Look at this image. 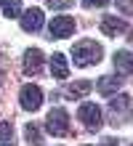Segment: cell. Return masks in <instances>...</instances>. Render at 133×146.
Masks as SVG:
<instances>
[{
	"mask_svg": "<svg viewBox=\"0 0 133 146\" xmlns=\"http://www.w3.org/2000/svg\"><path fill=\"white\" fill-rule=\"evenodd\" d=\"M114 66H117V74H133V53L117 50L114 53Z\"/></svg>",
	"mask_w": 133,
	"mask_h": 146,
	"instance_id": "8fae6325",
	"label": "cell"
},
{
	"mask_svg": "<svg viewBox=\"0 0 133 146\" xmlns=\"http://www.w3.org/2000/svg\"><path fill=\"white\" fill-rule=\"evenodd\" d=\"M24 72L27 74H40L43 72V50L40 48H29L24 53Z\"/></svg>",
	"mask_w": 133,
	"mask_h": 146,
	"instance_id": "8992f818",
	"label": "cell"
},
{
	"mask_svg": "<svg viewBox=\"0 0 133 146\" xmlns=\"http://www.w3.org/2000/svg\"><path fill=\"white\" fill-rule=\"evenodd\" d=\"M51 72H53V77H59V80H64V77L69 74V66H67L64 53H53L51 56Z\"/></svg>",
	"mask_w": 133,
	"mask_h": 146,
	"instance_id": "7c38bea8",
	"label": "cell"
},
{
	"mask_svg": "<svg viewBox=\"0 0 133 146\" xmlns=\"http://www.w3.org/2000/svg\"><path fill=\"white\" fill-rule=\"evenodd\" d=\"M101 146H117V138H106V141H104Z\"/></svg>",
	"mask_w": 133,
	"mask_h": 146,
	"instance_id": "d6986e66",
	"label": "cell"
},
{
	"mask_svg": "<svg viewBox=\"0 0 133 146\" xmlns=\"http://www.w3.org/2000/svg\"><path fill=\"white\" fill-rule=\"evenodd\" d=\"M101 32L109 35V37H117V35H122V32H128V24L122 19H117V16H106V19L101 21Z\"/></svg>",
	"mask_w": 133,
	"mask_h": 146,
	"instance_id": "30bf717a",
	"label": "cell"
},
{
	"mask_svg": "<svg viewBox=\"0 0 133 146\" xmlns=\"http://www.w3.org/2000/svg\"><path fill=\"white\" fill-rule=\"evenodd\" d=\"M0 146H13V141H0Z\"/></svg>",
	"mask_w": 133,
	"mask_h": 146,
	"instance_id": "ffe728a7",
	"label": "cell"
},
{
	"mask_svg": "<svg viewBox=\"0 0 133 146\" xmlns=\"http://www.w3.org/2000/svg\"><path fill=\"white\" fill-rule=\"evenodd\" d=\"M83 5H88V8L91 5H106V0H83Z\"/></svg>",
	"mask_w": 133,
	"mask_h": 146,
	"instance_id": "ac0fdd59",
	"label": "cell"
},
{
	"mask_svg": "<svg viewBox=\"0 0 133 146\" xmlns=\"http://www.w3.org/2000/svg\"><path fill=\"white\" fill-rule=\"evenodd\" d=\"M91 90V82L83 80V82H75V85H67V90H64V96L67 98H83L85 93Z\"/></svg>",
	"mask_w": 133,
	"mask_h": 146,
	"instance_id": "4fadbf2b",
	"label": "cell"
},
{
	"mask_svg": "<svg viewBox=\"0 0 133 146\" xmlns=\"http://www.w3.org/2000/svg\"><path fill=\"white\" fill-rule=\"evenodd\" d=\"M19 101H21V106L27 111H35V109H40V104H43V90L37 88V85H24L21 93H19Z\"/></svg>",
	"mask_w": 133,
	"mask_h": 146,
	"instance_id": "277c9868",
	"label": "cell"
},
{
	"mask_svg": "<svg viewBox=\"0 0 133 146\" xmlns=\"http://www.w3.org/2000/svg\"><path fill=\"white\" fill-rule=\"evenodd\" d=\"M128 40H130V42H133V32H130V35H128Z\"/></svg>",
	"mask_w": 133,
	"mask_h": 146,
	"instance_id": "44dd1931",
	"label": "cell"
},
{
	"mask_svg": "<svg viewBox=\"0 0 133 146\" xmlns=\"http://www.w3.org/2000/svg\"><path fill=\"white\" fill-rule=\"evenodd\" d=\"M72 32H75V19H69V16H56V19L48 24V35L56 37V40L69 37Z\"/></svg>",
	"mask_w": 133,
	"mask_h": 146,
	"instance_id": "5b68a950",
	"label": "cell"
},
{
	"mask_svg": "<svg viewBox=\"0 0 133 146\" xmlns=\"http://www.w3.org/2000/svg\"><path fill=\"white\" fill-rule=\"evenodd\" d=\"M43 27V8H29L21 16V29L24 32H37Z\"/></svg>",
	"mask_w": 133,
	"mask_h": 146,
	"instance_id": "52a82bcc",
	"label": "cell"
},
{
	"mask_svg": "<svg viewBox=\"0 0 133 146\" xmlns=\"http://www.w3.org/2000/svg\"><path fill=\"white\" fill-rule=\"evenodd\" d=\"M77 117H80V122H83L85 127H91V130H99L101 127V109L96 106V104H83L77 111Z\"/></svg>",
	"mask_w": 133,
	"mask_h": 146,
	"instance_id": "3957f363",
	"label": "cell"
},
{
	"mask_svg": "<svg viewBox=\"0 0 133 146\" xmlns=\"http://www.w3.org/2000/svg\"><path fill=\"white\" fill-rule=\"evenodd\" d=\"M11 135H13L11 122H0V141H11Z\"/></svg>",
	"mask_w": 133,
	"mask_h": 146,
	"instance_id": "2e32d148",
	"label": "cell"
},
{
	"mask_svg": "<svg viewBox=\"0 0 133 146\" xmlns=\"http://www.w3.org/2000/svg\"><path fill=\"white\" fill-rule=\"evenodd\" d=\"M101 45L99 42H93V40H80L77 45L72 48V61L75 66H93V64H99L101 61Z\"/></svg>",
	"mask_w": 133,
	"mask_h": 146,
	"instance_id": "6da1fadb",
	"label": "cell"
},
{
	"mask_svg": "<svg viewBox=\"0 0 133 146\" xmlns=\"http://www.w3.org/2000/svg\"><path fill=\"white\" fill-rule=\"evenodd\" d=\"M24 133H27V141L29 143H35V146H43V138H40V127L35 125V122H29L24 127Z\"/></svg>",
	"mask_w": 133,
	"mask_h": 146,
	"instance_id": "5bb4252c",
	"label": "cell"
},
{
	"mask_svg": "<svg viewBox=\"0 0 133 146\" xmlns=\"http://www.w3.org/2000/svg\"><path fill=\"white\" fill-rule=\"evenodd\" d=\"M3 3H5V0H0V5H3Z\"/></svg>",
	"mask_w": 133,
	"mask_h": 146,
	"instance_id": "7402d4cb",
	"label": "cell"
},
{
	"mask_svg": "<svg viewBox=\"0 0 133 146\" xmlns=\"http://www.w3.org/2000/svg\"><path fill=\"white\" fill-rule=\"evenodd\" d=\"M130 96H117V98H112L109 101V114H112V122L117 125V119H122V114L130 109Z\"/></svg>",
	"mask_w": 133,
	"mask_h": 146,
	"instance_id": "9c48e42d",
	"label": "cell"
},
{
	"mask_svg": "<svg viewBox=\"0 0 133 146\" xmlns=\"http://www.w3.org/2000/svg\"><path fill=\"white\" fill-rule=\"evenodd\" d=\"M120 88H122V80L117 74H106V77H101V80L96 82V90H99L101 96H117Z\"/></svg>",
	"mask_w": 133,
	"mask_h": 146,
	"instance_id": "ba28073f",
	"label": "cell"
},
{
	"mask_svg": "<svg viewBox=\"0 0 133 146\" xmlns=\"http://www.w3.org/2000/svg\"><path fill=\"white\" fill-rule=\"evenodd\" d=\"M3 8H5V16H8V19H16V16H19L21 13V5H19V0H5V3H3Z\"/></svg>",
	"mask_w": 133,
	"mask_h": 146,
	"instance_id": "9a60e30c",
	"label": "cell"
},
{
	"mask_svg": "<svg viewBox=\"0 0 133 146\" xmlns=\"http://www.w3.org/2000/svg\"><path fill=\"white\" fill-rule=\"evenodd\" d=\"M117 11H122V13H133V0H117Z\"/></svg>",
	"mask_w": 133,
	"mask_h": 146,
	"instance_id": "e0dca14e",
	"label": "cell"
},
{
	"mask_svg": "<svg viewBox=\"0 0 133 146\" xmlns=\"http://www.w3.org/2000/svg\"><path fill=\"white\" fill-rule=\"evenodd\" d=\"M45 127L53 135H64L69 130V114L64 109H51L48 111V119H45Z\"/></svg>",
	"mask_w": 133,
	"mask_h": 146,
	"instance_id": "7a4b0ae2",
	"label": "cell"
}]
</instances>
